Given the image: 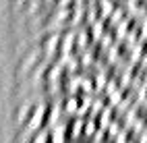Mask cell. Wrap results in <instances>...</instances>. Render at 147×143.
Here are the masks:
<instances>
[{"label": "cell", "instance_id": "cell-3", "mask_svg": "<svg viewBox=\"0 0 147 143\" xmlns=\"http://www.w3.org/2000/svg\"><path fill=\"white\" fill-rule=\"evenodd\" d=\"M143 133H145V143H147V129H145V131H143Z\"/></svg>", "mask_w": 147, "mask_h": 143}, {"label": "cell", "instance_id": "cell-1", "mask_svg": "<svg viewBox=\"0 0 147 143\" xmlns=\"http://www.w3.org/2000/svg\"><path fill=\"white\" fill-rule=\"evenodd\" d=\"M131 122L133 125H137L139 129H147V102L141 100V102H137L135 106L131 108Z\"/></svg>", "mask_w": 147, "mask_h": 143}, {"label": "cell", "instance_id": "cell-2", "mask_svg": "<svg viewBox=\"0 0 147 143\" xmlns=\"http://www.w3.org/2000/svg\"><path fill=\"white\" fill-rule=\"evenodd\" d=\"M141 100H145V102H147V83L141 87Z\"/></svg>", "mask_w": 147, "mask_h": 143}]
</instances>
